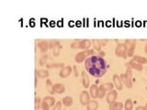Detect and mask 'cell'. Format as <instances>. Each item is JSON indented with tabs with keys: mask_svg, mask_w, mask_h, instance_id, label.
Here are the masks:
<instances>
[{
	"mask_svg": "<svg viewBox=\"0 0 147 110\" xmlns=\"http://www.w3.org/2000/svg\"><path fill=\"white\" fill-rule=\"evenodd\" d=\"M125 44H126V46H127V49L133 47V46H136V40H126Z\"/></svg>",
	"mask_w": 147,
	"mask_h": 110,
	"instance_id": "obj_27",
	"label": "cell"
},
{
	"mask_svg": "<svg viewBox=\"0 0 147 110\" xmlns=\"http://www.w3.org/2000/svg\"><path fill=\"white\" fill-rule=\"evenodd\" d=\"M92 40H80V45H81V48L80 49H83V50H88L90 46L92 45Z\"/></svg>",
	"mask_w": 147,
	"mask_h": 110,
	"instance_id": "obj_14",
	"label": "cell"
},
{
	"mask_svg": "<svg viewBox=\"0 0 147 110\" xmlns=\"http://www.w3.org/2000/svg\"><path fill=\"white\" fill-rule=\"evenodd\" d=\"M46 67H47V69H51V68H64V64L62 63H52L46 64Z\"/></svg>",
	"mask_w": 147,
	"mask_h": 110,
	"instance_id": "obj_24",
	"label": "cell"
},
{
	"mask_svg": "<svg viewBox=\"0 0 147 110\" xmlns=\"http://www.w3.org/2000/svg\"><path fill=\"white\" fill-rule=\"evenodd\" d=\"M99 108V103L96 100H90V102L87 105V110H97Z\"/></svg>",
	"mask_w": 147,
	"mask_h": 110,
	"instance_id": "obj_17",
	"label": "cell"
},
{
	"mask_svg": "<svg viewBox=\"0 0 147 110\" xmlns=\"http://www.w3.org/2000/svg\"><path fill=\"white\" fill-rule=\"evenodd\" d=\"M37 84H38V79H37V75L35 74V84H34L35 87L37 86Z\"/></svg>",
	"mask_w": 147,
	"mask_h": 110,
	"instance_id": "obj_42",
	"label": "cell"
},
{
	"mask_svg": "<svg viewBox=\"0 0 147 110\" xmlns=\"http://www.w3.org/2000/svg\"><path fill=\"white\" fill-rule=\"evenodd\" d=\"M46 87H47L48 92L50 93L51 95H54V94L55 93L54 92V84H52V81L50 79H48L46 81Z\"/></svg>",
	"mask_w": 147,
	"mask_h": 110,
	"instance_id": "obj_19",
	"label": "cell"
},
{
	"mask_svg": "<svg viewBox=\"0 0 147 110\" xmlns=\"http://www.w3.org/2000/svg\"><path fill=\"white\" fill-rule=\"evenodd\" d=\"M73 70H74V73H75V77L78 76V72H77V69H76V66H75V65H74Z\"/></svg>",
	"mask_w": 147,
	"mask_h": 110,
	"instance_id": "obj_39",
	"label": "cell"
},
{
	"mask_svg": "<svg viewBox=\"0 0 147 110\" xmlns=\"http://www.w3.org/2000/svg\"><path fill=\"white\" fill-rule=\"evenodd\" d=\"M85 55H87V58H88V57L92 56V55H95V54H94V53H95V51L92 50V49H88V50H85Z\"/></svg>",
	"mask_w": 147,
	"mask_h": 110,
	"instance_id": "obj_35",
	"label": "cell"
},
{
	"mask_svg": "<svg viewBox=\"0 0 147 110\" xmlns=\"http://www.w3.org/2000/svg\"><path fill=\"white\" fill-rule=\"evenodd\" d=\"M57 46H61V42L59 41V40H51L50 41H49V48L54 49V47H57Z\"/></svg>",
	"mask_w": 147,
	"mask_h": 110,
	"instance_id": "obj_26",
	"label": "cell"
},
{
	"mask_svg": "<svg viewBox=\"0 0 147 110\" xmlns=\"http://www.w3.org/2000/svg\"><path fill=\"white\" fill-rule=\"evenodd\" d=\"M99 87L97 86V84H92L90 85V88H89V94H90V96L92 98H99Z\"/></svg>",
	"mask_w": 147,
	"mask_h": 110,
	"instance_id": "obj_8",
	"label": "cell"
},
{
	"mask_svg": "<svg viewBox=\"0 0 147 110\" xmlns=\"http://www.w3.org/2000/svg\"><path fill=\"white\" fill-rule=\"evenodd\" d=\"M101 88H103L105 91H111L113 90L114 88V84L112 83H105V84H102L100 85Z\"/></svg>",
	"mask_w": 147,
	"mask_h": 110,
	"instance_id": "obj_22",
	"label": "cell"
},
{
	"mask_svg": "<svg viewBox=\"0 0 147 110\" xmlns=\"http://www.w3.org/2000/svg\"><path fill=\"white\" fill-rule=\"evenodd\" d=\"M35 110H39L40 108H42V101L39 96H35Z\"/></svg>",
	"mask_w": 147,
	"mask_h": 110,
	"instance_id": "obj_28",
	"label": "cell"
},
{
	"mask_svg": "<svg viewBox=\"0 0 147 110\" xmlns=\"http://www.w3.org/2000/svg\"><path fill=\"white\" fill-rule=\"evenodd\" d=\"M126 67H130V69H134V70H137V71H142V65L140 64V63H138L136 62H134V61L132 60H130L129 63H126Z\"/></svg>",
	"mask_w": 147,
	"mask_h": 110,
	"instance_id": "obj_9",
	"label": "cell"
},
{
	"mask_svg": "<svg viewBox=\"0 0 147 110\" xmlns=\"http://www.w3.org/2000/svg\"><path fill=\"white\" fill-rule=\"evenodd\" d=\"M43 101H45L46 103H48V105H50V107H54L55 104H56V101H55V98L52 96H45L43 98Z\"/></svg>",
	"mask_w": 147,
	"mask_h": 110,
	"instance_id": "obj_20",
	"label": "cell"
},
{
	"mask_svg": "<svg viewBox=\"0 0 147 110\" xmlns=\"http://www.w3.org/2000/svg\"><path fill=\"white\" fill-rule=\"evenodd\" d=\"M79 100H80V103L82 105H87L89 102H90V94L85 90L83 91L80 95Z\"/></svg>",
	"mask_w": 147,
	"mask_h": 110,
	"instance_id": "obj_3",
	"label": "cell"
},
{
	"mask_svg": "<svg viewBox=\"0 0 147 110\" xmlns=\"http://www.w3.org/2000/svg\"><path fill=\"white\" fill-rule=\"evenodd\" d=\"M136 110H147L145 108V107H142V105H140V107H136Z\"/></svg>",
	"mask_w": 147,
	"mask_h": 110,
	"instance_id": "obj_40",
	"label": "cell"
},
{
	"mask_svg": "<svg viewBox=\"0 0 147 110\" xmlns=\"http://www.w3.org/2000/svg\"><path fill=\"white\" fill-rule=\"evenodd\" d=\"M144 52L147 54V43L145 44V47H144Z\"/></svg>",
	"mask_w": 147,
	"mask_h": 110,
	"instance_id": "obj_43",
	"label": "cell"
},
{
	"mask_svg": "<svg viewBox=\"0 0 147 110\" xmlns=\"http://www.w3.org/2000/svg\"><path fill=\"white\" fill-rule=\"evenodd\" d=\"M124 107V105L121 103V102H117L115 101L114 103L109 105V110H122V108Z\"/></svg>",
	"mask_w": 147,
	"mask_h": 110,
	"instance_id": "obj_13",
	"label": "cell"
},
{
	"mask_svg": "<svg viewBox=\"0 0 147 110\" xmlns=\"http://www.w3.org/2000/svg\"><path fill=\"white\" fill-rule=\"evenodd\" d=\"M127 69H126V72L125 74L127 75L130 79H132V69H130V67H126Z\"/></svg>",
	"mask_w": 147,
	"mask_h": 110,
	"instance_id": "obj_34",
	"label": "cell"
},
{
	"mask_svg": "<svg viewBox=\"0 0 147 110\" xmlns=\"http://www.w3.org/2000/svg\"><path fill=\"white\" fill-rule=\"evenodd\" d=\"M127 51H128V49L127 46H126L125 43H120L118 44L116 49H115V54L118 57H121V58L126 59L127 58Z\"/></svg>",
	"mask_w": 147,
	"mask_h": 110,
	"instance_id": "obj_2",
	"label": "cell"
},
{
	"mask_svg": "<svg viewBox=\"0 0 147 110\" xmlns=\"http://www.w3.org/2000/svg\"><path fill=\"white\" fill-rule=\"evenodd\" d=\"M71 48L72 49H80L81 45H80V40H75V41H73L71 43Z\"/></svg>",
	"mask_w": 147,
	"mask_h": 110,
	"instance_id": "obj_30",
	"label": "cell"
},
{
	"mask_svg": "<svg viewBox=\"0 0 147 110\" xmlns=\"http://www.w3.org/2000/svg\"><path fill=\"white\" fill-rule=\"evenodd\" d=\"M145 108L147 109V103H146V105H145Z\"/></svg>",
	"mask_w": 147,
	"mask_h": 110,
	"instance_id": "obj_44",
	"label": "cell"
},
{
	"mask_svg": "<svg viewBox=\"0 0 147 110\" xmlns=\"http://www.w3.org/2000/svg\"><path fill=\"white\" fill-rule=\"evenodd\" d=\"M135 47L136 46H133V47H130L128 49V51H127V56L128 57H133L134 56V51H135Z\"/></svg>",
	"mask_w": 147,
	"mask_h": 110,
	"instance_id": "obj_31",
	"label": "cell"
},
{
	"mask_svg": "<svg viewBox=\"0 0 147 110\" xmlns=\"http://www.w3.org/2000/svg\"><path fill=\"white\" fill-rule=\"evenodd\" d=\"M72 70L73 68L71 66H64V68L61 69V71L59 72V75L60 77H62V78H66V77H68L69 75L72 73Z\"/></svg>",
	"mask_w": 147,
	"mask_h": 110,
	"instance_id": "obj_6",
	"label": "cell"
},
{
	"mask_svg": "<svg viewBox=\"0 0 147 110\" xmlns=\"http://www.w3.org/2000/svg\"><path fill=\"white\" fill-rule=\"evenodd\" d=\"M62 48V46H57L52 49V54L54 56H58L60 54V49Z\"/></svg>",
	"mask_w": 147,
	"mask_h": 110,
	"instance_id": "obj_32",
	"label": "cell"
},
{
	"mask_svg": "<svg viewBox=\"0 0 147 110\" xmlns=\"http://www.w3.org/2000/svg\"><path fill=\"white\" fill-rule=\"evenodd\" d=\"M47 60H48V55H46V54L42 55L40 59V64L42 65V66H43L44 64H46Z\"/></svg>",
	"mask_w": 147,
	"mask_h": 110,
	"instance_id": "obj_29",
	"label": "cell"
},
{
	"mask_svg": "<svg viewBox=\"0 0 147 110\" xmlns=\"http://www.w3.org/2000/svg\"><path fill=\"white\" fill-rule=\"evenodd\" d=\"M132 61H134V62H136L140 64H145L147 63V59L145 58V57H142V56H137V55H134L132 57Z\"/></svg>",
	"mask_w": 147,
	"mask_h": 110,
	"instance_id": "obj_16",
	"label": "cell"
},
{
	"mask_svg": "<svg viewBox=\"0 0 147 110\" xmlns=\"http://www.w3.org/2000/svg\"><path fill=\"white\" fill-rule=\"evenodd\" d=\"M92 43H93V46L94 49L97 51H101V44L99 42V40H92Z\"/></svg>",
	"mask_w": 147,
	"mask_h": 110,
	"instance_id": "obj_23",
	"label": "cell"
},
{
	"mask_svg": "<svg viewBox=\"0 0 147 110\" xmlns=\"http://www.w3.org/2000/svg\"><path fill=\"white\" fill-rule=\"evenodd\" d=\"M124 108L125 110H132L133 108V103L132 99H127L125 101L124 104Z\"/></svg>",
	"mask_w": 147,
	"mask_h": 110,
	"instance_id": "obj_25",
	"label": "cell"
},
{
	"mask_svg": "<svg viewBox=\"0 0 147 110\" xmlns=\"http://www.w3.org/2000/svg\"><path fill=\"white\" fill-rule=\"evenodd\" d=\"M62 103L65 105V107H71L73 104V98L71 96H65L63 98Z\"/></svg>",
	"mask_w": 147,
	"mask_h": 110,
	"instance_id": "obj_21",
	"label": "cell"
},
{
	"mask_svg": "<svg viewBox=\"0 0 147 110\" xmlns=\"http://www.w3.org/2000/svg\"><path fill=\"white\" fill-rule=\"evenodd\" d=\"M35 74L40 77V78H47L49 76V72L48 70H44V69H42V70H35Z\"/></svg>",
	"mask_w": 147,
	"mask_h": 110,
	"instance_id": "obj_15",
	"label": "cell"
},
{
	"mask_svg": "<svg viewBox=\"0 0 147 110\" xmlns=\"http://www.w3.org/2000/svg\"><path fill=\"white\" fill-rule=\"evenodd\" d=\"M146 73H147V67H146Z\"/></svg>",
	"mask_w": 147,
	"mask_h": 110,
	"instance_id": "obj_45",
	"label": "cell"
},
{
	"mask_svg": "<svg viewBox=\"0 0 147 110\" xmlns=\"http://www.w3.org/2000/svg\"><path fill=\"white\" fill-rule=\"evenodd\" d=\"M99 55L101 56V57H104V56H105V52H104V51H100Z\"/></svg>",
	"mask_w": 147,
	"mask_h": 110,
	"instance_id": "obj_41",
	"label": "cell"
},
{
	"mask_svg": "<svg viewBox=\"0 0 147 110\" xmlns=\"http://www.w3.org/2000/svg\"><path fill=\"white\" fill-rule=\"evenodd\" d=\"M50 105H48V103H46L45 101H43L42 102V110H50Z\"/></svg>",
	"mask_w": 147,
	"mask_h": 110,
	"instance_id": "obj_36",
	"label": "cell"
},
{
	"mask_svg": "<svg viewBox=\"0 0 147 110\" xmlns=\"http://www.w3.org/2000/svg\"><path fill=\"white\" fill-rule=\"evenodd\" d=\"M64 91H65V87L63 84H54V92L56 94L61 95V94H63Z\"/></svg>",
	"mask_w": 147,
	"mask_h": 110,
	"instance_id": "obj_18",
	"label": "cell"
},
{
	"mask_svg": "<svg viewBox=\"0 0 147 110\" xmlns=\"http://www.w3.org/2000/svg\"><path fill=\"white\" fill-rule=\"evenodd\" d=\"M106 96V91L104 90L103 88H101L100 86H99V99H102L103 98V97Z\"/></svg>",
	"mask_w": 147,
	"mask_h": 110,
	"instance_id": "obj_33",
	"label": "cell"
},
{
	"mask_svg": "<svg viewBox=\"0 0 147 110\" xmlns=\"http://www.w3.org/2000/svg\"><path fill=\"white\" fill-rule=\"evenodd\" d=\"M109 68L105 59L99 55H92L85 61V69L87 72L96 78H99L106 74Z\"/></svg>",
	"mask_w": 147,
	"mask_h": 110,
	"instance_id": "obj_1",
	"label": "cell"
},
{
	"mask_svg": "<svg viewBox=\"0 0 147 110\" xmlns=\"http://www.w3.org/2000/svg\"><path fill=\"white\" fill-rule=\"evenodd\" d=\"M120 76H121V81H122V84H123L126 87H128V88H132L133 84H132V79H130L129 77L125 74V73H122V74H121Z\"/></svg>",
	"mask_w": 147,
	"mask_h": 110,
	"instance_id": "obj_7",
	"label": "cell"
},
{
	"mask_svg": "<svg viewBox=\"0 0 147 110\" xmlns=\"http://www.w3.org/2000/svg\"><path fill=\"white\" fill-rule=\"evenodd\" d=\"M52 110H62V102H56L55 105L54 107V109Z\"/></svg>",
	"mask_w": 147,
	"mask_h": 110,
	"instance_id": "obj_37",
	"label": "cell"
},
{
	"mask_svg": "<svg viewBox=\"0 0 147 110\" xmlns=\"http://www.w3.org/2000/svg\"><path fill=\"white\" fill-rule=\"evenodd\" d=\"M117 96H118V92H117V90H114L113 89V90L109 91L107 95H106V99H107V102L110 105L116 101Z\"/></svg>",
	"mask_w": 147,
	"mask_h": 110,
	"instance_id": "obj_4",
	"label": "cell"
},
{
	"mask_svg": "<svg viewBox=\"0 0 147 110\" xmlns=\"http://www.w3.org/2000/svg\"><path fill=\"white\" fill-rule=\"evenodd\" d=\"M38 46L40 48V51H42V53H45L49 49V41L48 40H40L38 44Z\"/></svg>",
	"mask_w": 147,
	"mask_h": 110,
	"instance_id": "obj_12",
	"label": "cell"
},
{
	"mask_svg": "<svg viewBox=\"0 0 147 110\" xmlns=\"http://www.w3.org/2000/svg\"><path fill=\"white\" fill-rule=\"evenodd\" d=\"M82 84H83V86L85 88H88L89 84H90L88 74H87V71H85V70L82 71Z\"/></svg>",
	"mask_w": 147,
	"mask_h": 110,
	"instance_id": "obj_10",
	"label": "cell"
},
{
	"mask_svg": "<svg viewBox=\"0 0 147 110\" xmlns=\"http://www.w3.org/2000/svg\"><path fill=\"white\" fill-rule=\"evenodd\" d=\"M112 80H113L114 86H115L118 89V91H121L122 88H123V84H122V81L121 79V76L118 75V74H114Z\"/></svg>",
	"mask_w": 147,
	"mask_h": 110,
	"instance_id": "obj_5",
	"label": "cell"
},
{
	"mask_svg": "<svg viewBox=\"0 0 147 110\" xmlns=\"http://www.w3.org/2000/svg\"><path fill=\"white\" fill-rule=\"evenodd\" d=\"M145 88H146V91H147V86H146V87H145Z\"/></svg>",
	"mask_w": 147,
	"mask_h": 110,
	"instance_id": "obj_46",
	"label": "cell"
},
{
	"mask_svg": "<svg viewBox=\"0 0 147 110\" xmlns=\"http://www.w3.org/2000/svg\"><path fill=\"white\" fill-rule=\"evenodd\" d=\"M87 55H85V52L84 51L78 52V53L75 55V63H81L85 62V61L87 60Z\"/></svg>",
	"mask_w": 147,
	"mask_h": 110,
	"instance_id": "obj_11",
	"label": "cell"
},
{
	"mask_svg": "<svg viewBox=\"0 0 147 110\" xmlns=\"http://www.w3.org/2000/svg\"><path fill=\"white\" fill-rule=\"evenodd\" d=\"M99 42L101 44V46H106V45H107L108 40H99Z\"/></svg>",
	"mask_w": 147,
	"mask_h": 110,
	"instance_id": "obj_38",
	"label": "cell"
}]
</instances>
